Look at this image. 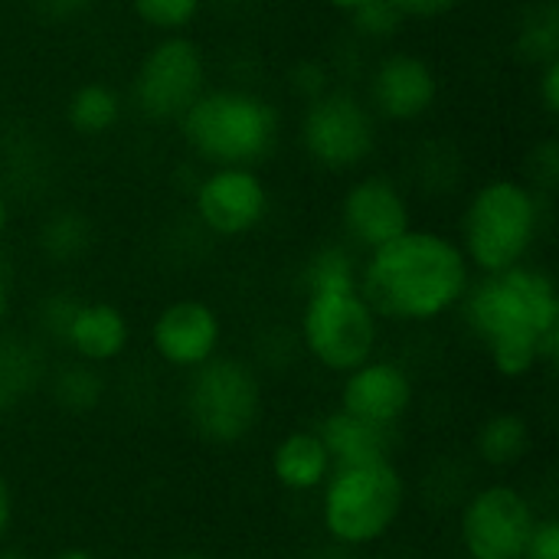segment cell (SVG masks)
<instances>
[{
  "label": "cell",
  "instance_id": "6da1fadb",
  "mask_svg": "<svg viewBox=\"0 0 559 559\" xmlns=\"http://www.w3.org/2000/svg\"><path fill=\"white\" fill-rule=\"evenodd\" d=\"M357 285L377 318L426 324L462 305L472 288V265L455 239L409 226L367 255Z\"/></svg>",
  "mask_w": 559,
  "mask_h": 559
},
{
  "label": "cell",
  "instance_id": "7a4b0ae2",
  "mask_svg": "<svg viewBox=\"0 0 559 559\" xmlns=\"http://www.w3.org/2000/svg\"><path fill=\"white\" fill-rule=\"evenodd\" d=\"M465 318L488 344L491 364L501 377L521 380L534 373L544 357H554L559 341V295L550 275L531 265H514L485 275L468 288Z\"/></svg>",
  "mask_w": 559,
  "mask_h": 559
},
{
  "label": "cell",
  "instance_id": "3957f363",
  "mask_svg": "<svg viewBox=\"0 0 559 559\" xmlns=\"http://www.w3.org/2000/svg\"><path fill=\"white\" fill-rule=\"evenodd\" d=\"M187 147L213 167L259 164L278 134L275 108L242 88H203V95L180 115Z\"/></svg>",
  "mask_w": 559,
  "mask_h": 559
},
{
  "label": "cell",
  "instance_id": "277c9868",
  "mask_svg": "<svg viewBox=\"0 0 559 559\" xmlns=\"http://www.w3.org/2000/svg\"><path fill=\"white\" fill-rule=\"evenodd\" d=\"M321 488V524L334 544L350 550L383 540L406 508V481L390 459L334 468Z\"/></svg>",
  "mask_w": 559,
  "mask_h": 559
},
{
  "label": "cell",
  "instance_id": "5b68a950",
  "mask_svg": "<svg viewBox=\"0 0 559 559\" xmlns=\"http://www.w3.org/2000/svg\"><path fill=\"white\" fill-rule=\"evenodd\" d=\"M540 206L521 180H488L475 190L462 219V252L481 275H498L524 265L537 239Z\"/></svg>",
  "mask_w": 559,
  "mask_h": 559
},
{
  "label": "cell",
  "instance_id": "8992f818",
  "mask_svg": "<svg viewBox=\"0 0 559 559\" xmlns=\"http://www.w3.org/2000/svg\"><path fill=\"white\" fill-rule=\"evenodd\" d=\"M301 344L318 367L341 377L367 364L380 344V318L360 295V285L308 292L301 308Z\"/></svg>",
  "mask_w": 559,
  "mask_h": 559
},
{
  "label": "cell",
  "instance_id": "52a82bcc",
  "mask_svg": "<svg viewBox=\"0 0 559 559\" xmlns=\"http://www.w3.org/2000/svg\"><path fill=\"white\" fill-rule=\"evenodd\" d=\"M262 413V386L252 367L236 357H213L190 370L187 416L200 439L213 445L242 442Z\"/></svg>",
  "mask_w": 559,
  "mask_h": 559
},
{
  "label": "cell",
  "instance_id": "ba28073f",
  "mask_svg": "<svg viewBox=\"0 0 559 559\" xmlns=\"http://www.w3.org/2000/svg\"><path fill=\"white\" fill-rule=\"evenodd\" d=\"M206 62L193 39L170 33L147 49L134 75V102L154 121H180L203 95Z\"/></svg>",
  "mask_w": 559,
  "mask_h": 559
},
{
  "label": "cell",
  "instance_id": "9c48e42d",
  "mask_svg": "<svg viewBox=\"0 0 559 559\" xmlns=\"http://www.w3.org/2000/svg\"><path fill=\"white\" fill-rule=\"evenodd\" d=\"M537 521L531 498L514 485L478 488L462 508V547L468 559H524Z\"/></svg>",
  "mask_w": 559,
  "mask_h": 559
},
{
  "label": "cell",
  "instance_id": "30bf717a",
  "mask_svg": "<svg viewBox=\"0 0 559 559\" xmlns=\"http://www.w3.org/2000/svg\"><path fill=\"white\" fill-rule=\"evenodd\" d=\"M301 141L314 164L328 170H350L360 167L377 147V121L370 105L347 92H321L311 98Z\"/></svg>",
  "mask_w": 559,
  "mask_h": 559
},
{
  "label": "cell",
  "instance_id": "8fae6325",
  "mask_svg": "<svg viewBox=\"0 0 559 559\" xmlns=\"http://www.w3.org/2000/svg\"><path fill=\"white\" fill-rule=\"evenodd\" d=\"M197 219L219 239L252 233L269 213V190L252 167H213L193 193Z\"/></svg>",
  "mask_w": 559,
  "mask_h": 559
},
{
  "label": "cell",
  "instance_id": "7c38bea8",
  "mask_svg": "<svg viewBox=\"0 0 559 559\" xmlns=\"http://www.w3.org/2000/svg\"><path fill=\"white\" fill-rule=\"evenodd\" d=\"M223 324L213 305L200 298H177L160 308L151 324L154 354L174 370H197L219 354Z\"/></svg>",
  "mask_w": 559,
  "mask_h": 559
},
{
  "label": "cell",
  "instance_id": "4fadbf2b",
  "mask_svg": "<svg viewBox=\"0 0 559 559\" xmlns=\"http://www.w3.org/2000/svg\"><path fill=\"white\" fill-rule=\"evenodd\" d=\"M341 226L354 246L373 252L413 226L409 200L390 177L370 174L347 190L341 203Z\"/></svg>",
  "mask_w": 559,
  "mask_h": 559
},
{
  "label": "cell",
  "instance_id": "5bb4252c",
  "mask_svg": "<svg viewBox=\"0 0 559 559\" xmlns=\"http://www.w3.org/2000/svg\"><path fill=\"white\" fill-rule=\"evenodd\" d=\"M413 406V380L409 373L393 364L370 357L367 364L344 373L341 383V409L360 416L373 426L393 429Z\"/></svg>",
  "mask_w": 559,
  "mask_h": 559
},
{
  "label": "cell",
  "instance_id": "9a60e30c",
  "mask_svg": "<svg viewBox=\"0 0 559 559\" xmlns=\"http://www.w3.org/2000/svg\"><path fill=\"white\" fill-rule=\"evenodd\" d=\"M436 98H439V75L423 56L393 52L373 72L370 111L390 121H416L436 105Z\"/></svg>",
  "mask_w": 559,
  "mask_h": 559
},
{
  "label": "cell",
  "instance_id": "2e32d148",
  "mask_svg": "<svg viewBox=\"0 0 559 559\" xmlns=\"http://www.w3.org/2000/svg\"><path fill=\"white\" fill-rule=\"evenodd\" d=\"M59 337L82 364L98 367L118 360L128 350L131 328L124 311L108 301H82V305L75 301Z\"/></svg>",
  "mask_w": 559,
  "mask_h": 559
},
{
  "label": "cell",
  "instance_id": "e0dca14e",
  "mask_svg": "<svg viewBox=\"0 0 559 559\" xmlns=\"http://www.w3.org/2000/svg\"><path fill=\"white\" fill-rule=\"evenodd\" d=\"M390 432L393 429H383V426H373L360 416H350L341 406L334 413H328L318 426V436H321L334 468L386 462L390 449H393Z\"/></svg>",
  "mask_w": 559,
  "mask_h": 559
},
{
  "label": "cell",
  "instance_id": "ac0fdd59",
  "mask_svg": "<svg viewBox=\"0 0 559 559\" xmlns=\"http://www.w3.org/2000/svg\"><path fill=\"white\" fill-rule=\"evenodd\" d=\"M331 472L334 465L318 429H292L288 436L278 439L272 452V475L285 491H295V495L321 491Z\"/></svg>",
  "mask_w": 559,
  "mask_h": 559
},
{
  "label": "cell",
  "instance_id": "d6986e66",
  "mask_svg": "<svg viewBox=\"0 0 559 559\" xmlns=\"http://www.w3.org/2000/svg\"><path fill=\"white\" fill-rule=\"evenodd\" d=\"M475 449H478L485 465L511 468L531 449V426L514 413H498V416L481 423V429L475 436Z\"/></svg>",
  "mask_w": 559,
  "mask_h": 559
},
{
  "label": "cell",
  "instance_id": "ffe728a7",
  "mask_svg": "<svg viewBox=\"0 0 559 559\" xmlns=\"http://www.w3.org/2000/svg\"><path fill=\"white\" fill-rule=\"evenodd\" d=\"M66 118L72 124V131L98 138L105 131L115 128V121L121 118V102L118 95L102 85V82H85L72 92L69 105H66Z\"/></svg>",
  "mask_w": 559,
  "mask_h": 559
},
{
  "label": "cell",
  "instance_id": "44dd1931",
  "mask_svg": "<svg viewBox=\"0 0 559 559\" xmlns=\"http://www.w3.org/2000/svg\"><path fill=\"white\" fill-rule=\"evenodd\" d=\"M357 285V269L347 249L341 246H328L321 249L305 272V288L308 292H321V288H350Z\"/></svg>",
  "mask_w": 559,
  "mask_h": 559
},
{
  "label": "cell",
  "instance_id": "7402d4cb",
  "mask_svg": "<svg viewBox=\"0 0 559 559\" xmlns=\"http://www.w3.org/2000/svg\"><path fill=\"white\" fill-rule=\"evenodd\" d=\"M131 7L141 16V23L170 36V33H183L197 20L203 0H131Z\"/></svg>",
  "mask_w": 559,
  "mask_h": 559
},
{
  "label": "cell",
  "instance_id": "603a6c76",
  "mask_svg": "<svg viewBox=\"0 0 559 559\" xmlns=\"http://www.w3.org/2000/svg\"><path fill=\"white\" fill-rule=\"evenodd\" d=\"M59 400L75 409H92L98 400V373L88 364H79L59 377Z\"/></svg>",
  "mask_w": 559,
  "mask_h": 559
},
{
  "label": "cell",
  "instance_id": "cb8c5ba5",
  "mask_svg": "<svg viewBox=\"0 0 559 559\" xmlns=\"http://www.w3.org/2000/svg\"><path fill=\"white\" fill-rule=\"evenodd\" d=\"M524 559H559V524L554 518L537 521L534 537H531V544H527Z\"/></svg>",
  "mask_w": 559,
  "mask_h": 559
},
{
  "label": "cell",
  "instance_id": "d4e9b609",
  "mask_svg": "<svg viewBox=\"0 0 559 559\" xmlns=\"http://www.w3.org/2000/svg\"><path fill=\"white\" fill-rule=\"evenodd\" d=\"M400 16H419V20H429V16H442L449 13L459 0H386Z\"/></svg>",
  "mask_w": 559,
  "mask_h": 559
},
{
  "label": "cell",
  "instance_id": "484cf974",
  "mask_svg": "<svg viewBox=\"0 0 559 559\" xmlns=\"http://www.w3.org/2000/svg\"><path fill=\"white\" fill-rule=\"evenodd\" d=\"M540 98L550 115H559V59H547L540 75Z\"/></svg>",
  "mask_w": 559,
  "mask_h": 559
},
{
  "label": "cell",
  "instance_id": "4316f807",
  "mask_svg": "<svg viewBox=\"0 0 559 559\" xmlns=\"http://www.w3.org/2000/svg\"><path fill=\"white\" fill-rule=\"evenodd\" d=\"M10 524H13V495H10L7 478L0 475V540L7 537Z\"/></svg>",
  "mask_w": 559,
  "mask_h": 559
},
{
  "label": "cell",
  "instance_id": "83f0119b",
  "mask_svg": "<svg viewBox=\"0 0 559 559\" xmlns=\"http://www.w3.org/2000/svg\"><path fill=\"white\" fill-rule=\"evenodd\" d=\"M328 3H331L334 10H341V13H350V16H354L357 10H364V7H367V3H373V0H328Z\"/></svg>",
  "mask_w": 559,
  "mask_h": 559
},
{
  "label": "cell",
  "instance_id": "f1b7e54d",
  "mask_svg": "<svg viewBox=\"0 0 559 559\" xmlns=\"http://www.w3.org/2000/svg\"><path fill=\"white\" fill-rule=\"evenodd\" d=\"M49 559H98L92 550H82V547H69V550H59V554H52Z\"/></svg>",
  "mask_w": 559,
  "mask_h": 559
},
{
  "label": "cell",
  "instance_id": "f546056e",
  "mask_svg": "<svg viewBox=\"0 0 559 559\" xmlns=\"http://www.w3.org/2000/svg\"><path fill=\"white\" fill-rule=\"evenodd\" d=\"M7 223H10V206H7V200H3V193H0V236L7 233Z\"/></svg>",
  "mask_w": 559,
  "mask_h": 559
},
{
  "label": "cell",
  "instance_id": "4dcf8cb0",
  "mask_svg": "<svg viewBox=\"0 0 559 559\" xmlns=\"http://www.w3.org/2000/svg\"><path fill=\"white\" fill-rule=\"evenodd\" d=\"M3 314H7V278L0 272V321H3Z\"/></svg>",
  "mask_w": 559,
  "mask_h": 559
},
{
  "label": "cell",
  "instance_id": "1f68e13d",
  "mask_svg": "<svg viewBox=\"0 0 559 559\" xmlns=\"http://www.w3.org/2000/svg\"><path fill=\"white\" fill-rule=\"evenodd\" d=\"M0 559H33V557H26V554H20V550H3Z\"/></svg>",
  "mask_w": 559,
  "mask_h": 559
},
{
  "label": "cell",
  "instance_id": "d6a6232c",
  "mask_svg": "<svg viewBox=\"0 0 559 559\" xmlns=\"http://www.w3.org/2000/svg\"><path fill=\"white\" fill-rule=\"evenodd\" d=\"M177 559H206V557H197V554H187V557H177Z\"/></svg>",
  "mask_w": 559,
  "mask_h": 559
},
{
  "label": "cell",
  "instance_id": "836d02e7",
  "mask_svg": "<svg viewBox=\"0 0 559 559\" xmlns=\"http://www.w3.org/2000/svg\"><path fill=\"white\" fill-rule=\"evenodd\" d=\"M364 559H383V557H364Z\"/></svg>",
  "mask_w": 559,
  "mask_h": 559
}]
</instances>
